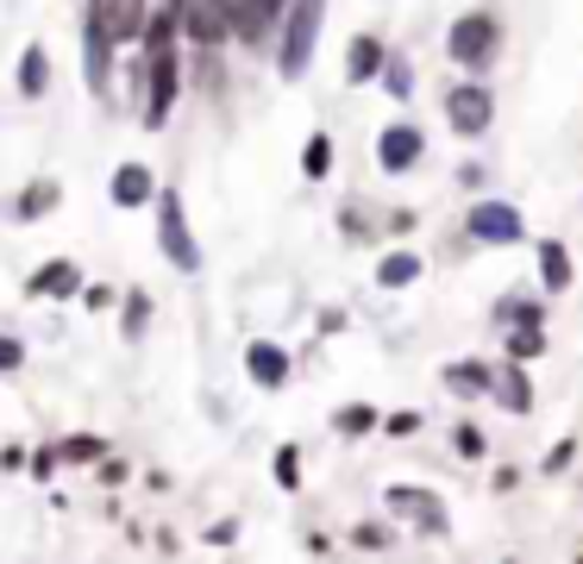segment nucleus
I'll use <instances>...</instances> for the list:
<instances>
[{
  "label": "nucleus",
  "mask_w": 583,
  "mask_h": 564,
  "mask_svg": "<svg viewBox=\"0 0 583 564\" xmlns=\"http://www.w3.org/2000/svg\"><path fill=\"white\" fill-rule=\"evenodd\" d=\"M20 95H44V51H25V63H20Z\"/></svg>",
  "instance_id": "412c9836"
},
{
  "label": "nucleus",
  "mask_w": 583,
  "mask_h": 564,
  "mask_svg": "<svg viewBox=\"0 0 583 564\" xmlns=\"http://www.w3.org/2000/svg\"><path fill=\"white\" fill-rule=\"evenodd\" d=\"M377 157H383V170H409L414 157H421V132H414V126H389Z\"/></svg>",
  "instance_id": "1a4fd4ad"
},
{
  "label": "nucleus",
  "mask_w": 583,
  "mask_h": 564,
  "mask_svg": "<svg viewBox=\"0 0 583 564\" xmlns=\"http://www.w3.org/2000/svg\"><path fill=\"white\" fill-rule=\"evenodd\" d=\"M540 332H533V320H527V332H508V351H515V358H540Z\"/></svg>",
  "instance_id": "b1692460"
},
{
  "label": "nucleus",
  "mask_w": 583,
  "mask_h": 564,
  "mask_svg": "<svg viewBox=\"0 0 583 564\" xmlns=\"http://www.w3.org/2000/svg\"><path fill=\"white\" fill-rule=\"evenodd\" d=\"M540 270H545V289H564V283H571V257H564V245H545Z\"/></svg>",
  "instance_id": "6ab92c4d"
},
{
  "label": "nucleus",
  "mask_w": 583,
  "mask_h": 564,
  "mask_svg": "<svg viewBox=\"0 0 583 564\" xmlns=\"http://www.w3.org/2000/svg\"><path fill=\"white\" fill-rule=\"evenodd\" d=\"M189 39H194V44H220V39H226L220 7H194V13H189Z\"/></svg>",
  "instance_id": "dca6fc26"
},
{
  "label": "nucleus",
  "mask_w": 583,
  "mask_h": 564,
  "mask_svg": "<svg viewBox=\"0 0 583 564\" xmlns=\"http://www.w3.org/2000/svg\"><path fill=\"white\" fill-rule=\"evenodd\" d=\"M332 427H339V433H370V427H377V408H339V414H332Z\"/></svg>",
  "instance_id": "4be33fe9"
},
{
  "label": "nucleus",
  "mask_w": 583,
  "mask_h": 564,
  "mask_svg": "<svg viewBox=\"0 0 583 564\" xmlns=\"http://www.w3.org/2000/svg\"><path fill=\"white\" fill-rule=\"evenodd\" d=\"M214 7H220V20L233 25L239 39H264L271 20H276V0H214Z\"/></svg>",
  "instance_id": "7ed1b4c3"
},
{
  "label": "nucleus",
  "mask_w": 583,
  "mask_h": 564,
  "mask_svg": "<svg viewBox=\"0 0 583 564\" xmlns=\"http://www.w3.org/2000/svg\"><path fill=\"white\" fill-rule=\"evenodd\" d=\"M458 451H465V458H477V451H484V433H477V427H458Z\"/></svg>",
  "instance_id": "bb28decb"
},
{
  "label": "nucleus",
  "mask_w": 583,
  "mask_h": 564,
  "mask_svg": "<svg viewBox=\"0 0 583 564\" xmlns=\"http://www.w3.org/2000/svg\"><path fill=\"white\" fill-rule=\"evenodd\" d=\"M245 364H252V376L264 383V390H283V376H289V358L276 345H252L245 351Z\"/></svg>",
  "instance_id": "9d476101"
},
{
  "label": "nucleus",
  "mask_w": 583,
  "mask_h": 564,
  "mask_svg": "<svg viewBox=\"0 0 583 564\" xmlns=\"http://www.w3.org/2000/svg\"><path fill=\"white\" fill-rule=\"evenodd\" d=\"M157 238H163V257H170L176 270H201V252H194L189 226H182V201L163 189V226H157Z\"/></svg>",
  "instance_id": "f03ea898"
},
{
  "label": "nucleus",
  "mask_w": 583,
  "mask_h": 564,
  "mask_svg": "<svg viewBox=\"0 0 583 564\" xmlns=\"http://www.w3.org/2000/svg\"><path fill=\"white\" fill-rule=\"evenodd\" d=\"M496 395H502V408H508V414H527V408H533V390H527V376H521V370H508V376H502V390H496Z\"/></svg>",
  "instance_id": "a211bd4d"
},
{
  "label": "nucleus",
  "mask_w": 583,
  "mask_h": 564,
  "mask_svg": "<svg viewBox=\"0 0 583 564\" xmlns=\"http://www.w3.org/2000/svg\"><path fill=\"white\" fill-rule=\"evenodd\" d=\"M88 82H95V95L107 88V25H100V7L88 13Z\"/></svg>",
  "instance_id": "f8f14e48"
},
{
  "label": "nucleus",
  "mask_w": 583,
  "mask_h": 564,
  "mask_svg": "<svg viewBox=\"0 0 583 564\" xmlns=\"http://www.w3.org/2000/svg\"><path fill=\"white\" fill-rule=\"evenodd\" d=\"M276 477H283V483L295 489V477H301V458H295V446H283V451H276Z\"/></svg>",
  "instance_id": "a878e982"
},
{
  "label": "nucleus",
  "mask_w": 583,
  "mask_h": 564,
  "mask_svg": "<svg viewBox=\"0 0 583 564\" xmlns=\"http://www.w3.org/2000/svg\"><path fill=\"white\" fill-rule=\"evenodd\" d=\"M470 233L484 238V245H515V238H521V214L502 207V201H484V207L470 214Z\"/></svg>",
  "instance_id": "39448f33"
},
{
  "label": "nucleus",
  "mask_w": 583,
  "mask_h": 564,
  "mask_svg": "<svg viewBox=\"0 0 583 564\" xmlns=\"http://www.w3.org/2000/svg\"><path fill=\"white\" fill-rule=\"evenodd\" d=\"M100 25H107V39H138L145 32V0H100Z\"/></svg>",
  "instance_id": "0eeeda50"
},
{
  "label": "nucleus",
  "mask_w": 583,
  "mask_h": 564,
  "mask_svg": "<svg viewBox=\"0 0 583 564\" xmlns=\"http://www.w3.org/2000/svg\"><path fill=\"white\" fill-rule=\"evenodd\" d=\"M377 283H383V289H409V283H421V257H414V252H395V257H383V270H377Z\"/></svg>",
  "instance_id": "ddd939ff"
},
{
  "label": "nucleus",
  "mask_w": 583,
  "mask_h": 564,
  "mask_svg": "<svg viewBox=\"0 0 583 564\" xmlns=\"http://www.w3.org/2000/svg\"><path fill=\"white\" fill-rule=\"evenodd\" d=\"M51 201H57V182H39V189H32V195L20 201V207H25V214H44Z\"/></svg>",
  "instance_id": "393cba45"
},
{
  "label": "nucleus",
  "mask_w": 583,
  "mask_h": 564,
  "mask_svg": "<svg viewBox=\"0 0 583 564\" xmlns=\"http://www.w3.org/2000/svg\"><path fill=\"white\" fill-rule=\"evenodd\" d=\"M389 508H402V514H421V521H427V533H446V514H439V502H433V496H414V489H389Z\"/></svg>",
  "instance_id": "9b49d317"
},
{
  "label": "nucleus",
  "mask_w": 583,
  "mask_h": 564,
  "mask_svg": "<svg viewBox=\"0 0 583 564\" xmlns=\"http://www.w3.org/2000/svg\"><path fill=\"white\" fill-rule=\"evenodd\" d=\"M327 163H332V145H327V138H308V151H301V170H308V175H327Z\"/></svg>",
  "instance_id": "5701e85b"
},
{
  "label": "nucleus",
  "mask_w": 583,
  "mask_h": 564,
  "mask_svg": "<svg viewBox=\"0 0 583 564\" xmlns=\"http://www.w3.org/2000/svg\"><path fill=\"white\" fill-rule=\"evenodd\" d=\"M377 63H383V44H377V39L351 44V82H370V76H377Z\"/></svg>",
  "instance_id": "f3484780"
},
{
  "label": "nucleus",
  "mask_w": 583,
  "mask_h": 564,
  "mask_svg": "<svg viewBox=\"0 0 583 564\" xmlns=\"http://www.w3.org/2000/svg\"><path fill=\"white\" fill-rule=\"evenodd\" d=\"M446 114H452L458 132H484V126H489V95H484V88H458V95L446 100Z\"/></svg>",
  "instance_id": "6e6552de"
},
{
  "label": "nucleus",
  "mask_w": 583,
  "mask_h": 564,
  "mask_svg": "<svg viewBox=\"0 0 583 564\" xmlns=\"http://www.w3.org/2000/svg\"><path fill=\"white\" fill-rule=\"evenodd\" d=\"M314 32H320V0H301L289 20V39H283V76H301L314 51Z\"/></svg>",
  "instance_id": "f257e3e1"
},
{
  "label": "nucleus",
  "mask_w": 583,
  "mask_h": 564,
  "mask_svg": "<svg viewBox=\"0 0 583 564\" xmlns=\"http://www.w3.org/2000/svg\"><path fill=\"white\" fill-rule=\"evenodd\" d=\"M170 100H176V51L163 44V51H151V100H145V119H151V126H163Z\"/></svg>",
  "instance_id": "423d86ee"
},
{
  "label": "nucleus",
  "mask_w": 583,
  "mask_h": 564,
  "mask_svg": "<svg viewBox=\"0 0 583 564\" xmlns=\"http://www.w3.org/2000/svg\"><path fill=\"white\" fill-rule=\"evenodd\" d=\"M446 383H452L458 395H477V390L489 383V370H484V364H452V370H446Z\"/></svg>",
  "instance_id": "aec40b11"
},
{
  "label": "nucleus",
  "mask_w": 583,
  "mask_h": 564,
  "mask_svg": "<svg viewBox=\"0 0 583 564\" xmlns=\"http://www.w3.org/2000/svg\"><path fill=\"white\" fill-rule=\"evenodd\" d=\"M82 276H76V264H44L39 276H32V295H70Z\"/></svg>",
  "instance_id": "2eb2a0df"
},
{
  "label": "nucleus",
  "mask_w": 583,
  "mask_h": 564,
  "mask_svg": "<svg viewBox=\"0 0 583 564\" xmlns=\"http://www.w3.org/2000/svg\"><path fill=\"white\" fill-rule=\"evenodd\" d=\"M7 364H20V345H13V339H0V370Z\"/></svg>",
  "instance_id": "cd10ccee"
},
{
  "label": "nucleus",
  "mask_w": 583,
  "mask_h": 564,
  "mask_svg": "<svg viewBox=\"0 0 583 564\" xmlns=\"http://www.w3.org/2000/svg\"><path fill=\"white\" fill-rule=\"evenodd\" d=\"M489 51H496V20L470 13V20L452 25V57H458V63H484Z\"/></svg>",
  "instance_id": "20e7f679"
},
{
  "label": "nucleus",
  "mask_w": 583,
  "mask_h": 564,
  "mask_svg": "<svg viewBox=\"0 0 583 564\" xmlns=\"http://www.w3.org/2000/svg\"><path fill=\"white\" fill-rule=\"evenodd\" d=\"M114 201H119V207H138V201H151V175L138 170V163H126V170L114 175Z\"/></svg>",
  "instance_id": "4468645a"
}]
</instances>
